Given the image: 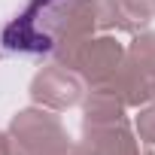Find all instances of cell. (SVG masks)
Listing matches in <instances>:
<instances>
[{
    "label": "cell",
    "instance_id": "obj_1",
    "mask_svg": "<svg viewBox=\"0 0 155 155\" xmlns=\"http://www.w3.org/2000/svg\"><path fill=\"white\" fill-rule=\"evenodd\" d=\"M76 0H28V6L0 25V52L21 58H46L58 43V31L64 28Z\"/></svg>",
    "mask_w": 155,
    "mask_h": 155
}]
</instances>
